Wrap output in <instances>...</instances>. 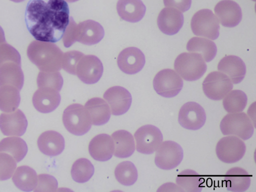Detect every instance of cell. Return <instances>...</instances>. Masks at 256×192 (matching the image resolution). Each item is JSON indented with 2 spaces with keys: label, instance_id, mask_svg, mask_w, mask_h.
<instances>
[{
  "label": "cell",
  "instance_id": "cell-1",
  "mask_svg": "<svg viewBox=\"0 0 256 192\" xmlns=\"http://www.w3.org/2000/svg\"><path fill=\"white\" fill-rule=\"evenodd\" d=\"M69 7L64 0H30L24 21L34 38L54 43L63 37L69 23Z\"/></svg>",
  "mask_w": 256,
  "mask_h": 192
},
{
  "label": "cell",
  "instance_id": "cell-2",
  "mask_svg": "<svg viewBox=\"0 0 256 192\" xmlns=\"http://www.w3.org/2000/svg\"><path fill=\"white\" fill-rule=\"evenodd\" d=\"M103 27L98 22L87 20L76 24L70 17L68 24L62 37L64 45L70 47L76 41L90 45L98 43L104 37Z\"/></svg>",
  "mask_w": 256,
  "mask_h": 192
},
{
  "label": "cell",
  "instance_id": "cell-3",
  "mask_svg": "<svg viewBox=\"0 0 256 192\" xmlns=\"http://www.w3.org/2000/svg\"><path fill=\"white\" fill-rule=\"evenodd\" d=\"M174 68L184 80L193 81L203 76L207 66L200 54L184 52L179 54L175 59Z\"/></svg>",
  "mask_w": 256,
  "mask_h": 192
},
{
  "label": "cell",
  "instance_id": "cell-4",
  "mask_svg": "<svg viewBox=\"0 0 256 192\" xmlns=\"http://www.w3.org/2000/svg\"><path fill=\"white\" fill-rule=\"evenodd\" d=\"M62 122L66 129L76 136H82L90 129L92 121L84 106L72 104L68 106L62 114Z\"/></svg>",
  "mask_w": 256,
  "mask_h": 192
},
{
  "label": "cell",
  "instance_id": "cell-5",
  "mask_svg": "<svg viewBox=\"0 0 256 192\" xmlns=\"http://www.w3.org/2000/svg\"><path fill=\"white\" fill-rule=\"evenodd\" d=\"M220 127L223 135L234 136L244 140L251 138L254 131L252 122L244 112L226 114L222 120Z\"/></svg>",
  "mask_w": 256,
  "mask_h": 192
},
{
  "label": "cell",
  "instance_id": "cell-6",
  "mask_svg": "<svg viewBox=\"0 0 256 192\" xmlns=\"http://www.w3.org/2000/svg\"><path fill=\"white\" fill-rule=\"evenodd\" d=\"M190 26L194 34L215 40L219 36L220 25L217 17L208 9L196 12L192 17Z\"/></svg>",
  "mask_w": 256,
  "mask_h": 192
},
{
  "label": "cell",
  "instance_id": "cell-7",
  "mask_svg": "<svg viewBox=\"0 0 256 192\" xmlns=\"http://www.w3.org/2000/svg\"><path fill=\"white\" fill-rule=\"evenodd\" d=\"M183 86V81L174 70L164 69L159 71L153 80V87L156 92L166 98L177 95Z\"/></svg>",
  "mask_w": 256,
  "mask_h": 192
},
{
  "label": "cell",
  "instance_id": "cell-8",
  "mask_svg": "<svg viewBox=\"0 0 256 192\" xmlns=\"http://www.w3.org/2000/svg\"><path fill=\"white\" fill-rule=\"evenodd\" d=\"M246 151V146L244 141L238 137L232 135L220 139L216 148L218 159L227 164L236 163L241 160Z\"/></svg>",
  "mask_w": 256,
  "mask_h": 192
},
{
  "label": "cell",
  "instance_id": "cell-9",
  "mask_svg": "<svg viewBox=\"0 0 256 192\" xmlns=\"http://www.w3.org/2000/svg\"><path fill=\"white\" fill-rule=\"evenodd\" d=\"M202 87L208 98L212 100H220L232 90L233 84L225 74L220 71H213L205 78Z\"/></svg>",
  "mask_w": 256,
  "mask_h": 192
},
{
  "label": "cell",
  "instance_id": "cell-10",
  "mask_svg": "<svg viewBox=\"0 0 256 192\" xmlns=\"http://www.w3.org/2000/svg\"><path fill=\"white\" fill-rule=\"evenodd\" d=\"M134 137L137 151L146 155L156 151L163 140L160 130L152 125L142 126L136 131Z\"/></svg>",
  "mask_w": 256,
  "mask_h": 192
},
{
  "label": "cell",
  "instance_id": "cell-11",
  "mask_svg": "<svg viewBox=\"0 0 256 192\" xmlns=\"http://www.w3.org/2000/svg\"><path fill=\"white\" fill-rule=\"evenodd\" d=\"M156 151L154 162L162 170H169L176 168L184 157L181 146L172 141L162 142Z\"/></svg>",
  "mask_w": 256,
  "mask_h": 192
},
{
  "label": "cell",
  "instance_id": "cell-12",
  "mask_svg": "<svg viewBox=\"0 0 256 192\" xmlns=\"http://www.w3.org/2000/svg\"><path fill=\"white\" fill-rule=\"evenodd\" d=\"M101 61L94 55H83L76 67V75L84 83L92 84L96 83L103 73Z\"/></svg>",
  "mask_w": 256,
  "mask_h": 192
},
{
  "label": "cell",
  "instance_id": "cell-13",
  "mask_svg": "<svg viewBox=\"0 0 256 192\" xmlns=\"http://www.w3.org/2000/svg\"><path fill=\"white\" fill-rule=\"evenodd\" d=\"M206 120L204 109L195 102H188L180 108L178 116V121L183 128L196 130L201 128Z\"/></svg>",
  "mask_w": 256,
  "mask_h": 192
},
{
  "label": "cell",
  "instance_id": "cell-14",
  "mask_svg": "<svg viewBox=\"0 0 256 192\" xmlns=\"http://www.w3.org/2000/svg\"><path fill=\"white\" fill-rule=\"evenodd\" d=\"M103 97L110 106L112 114L116 116L126 113L132 104L131 94L128 90L121 86H116L108 88Z\"/></svg>",
  "mask_w": 256,
  "mask_h": 192
},
{
  "label": "cell",
  "instance_id": "cell-15",
  "mask_svg": "<svg viewBox=\"0 0 256 192\" xmlns=\"http://www.w3.org/2000/svg\"><path fill=\"white\" fill-rule=\"evenodd\" d=\"M28 121L20 109L0 115V129L6 136H21L25 133Z\"/></svg>",
  "mask_w": 256,
  "mask_h": 192
},
{
  "label": "cell",
  "instance_id": "cell-16",
  "mask_svg": "<svg viewBox=\"0 0 256 192\" xmlns=\"http://www.w3.org/2000/svg\"><path fill=\"white\" fill-rule=\"evenodd\" d=\"M145 61L144 55L140 49L130 47L120 53L117 63L119 68L124 73L134 74L142 69Z\"/></svg>",
  "mask_w": 256,
  "mask_h": 192
},
{
  "label": "cell",
  "instance_id": "cell-17",
  "mask_svg": "<svg viewBox=\"0 0 256 192\" xmlns=\"http://www.w3.org/2000/svg\"><path fill=\"white\" fill-rule=\"evenodd\" d=\"M214 12L220 23L227 27H233L239 24L242 18L240 5L232 0H222L214 8Z\"/></svg>",
  "mask_w": 256,
  "mask_h": 192
},
{
  "label": "cell",
  "instance_id": "cell-18",
  "mask_svg": "<svg viewBox=\"0 0 256 192\" xmlns=\"http://www.w3.org/2000/svg\"><path fill=\"white\" fill-rule=\"evenodd\" d=\"M183 23V14L173 7L164 8L160 11L157 19L158 26L160 30L168 35L178 33Z\"/></svg>",
  "mask_w": 256,
  "mask_h": 192
},
{
  "label": "cell",
  "instance_id": "cell-19",
  "mask_svg": "<svg viewBox=\"0 0 256 192\" xmlns=\"http://www.w3.org/2000/svg\"><path fill=\"white\" fill-rule=\"evenodd\" d=\"M88 151L91 157L96 161L104 162L110 160L114 151L112 137L106 134L96 136L89 143Z\"/></svg>",
  "mask_w": 256,
  "mask_h": 192
},
{
  "label": "cell",
  "instance_id": "cell-20",
  "mask_svg": "<svg viewBox=\"0 0 256 192\" xmlns=\"http://www.w3.org/2000/svg\"><path fill=\"white\" fill-rule=\"evenodd\" d=\"M218 69L226 75L234 84L240 83L246 73V66L242 60L235 55H228L218 62Z\"/></svg>",
  "mask_w": 256,
  "mask_h": 192
},
{
  "label": "cell",
  "instance_id": "cell-21",
  "mask_svg": "<svg viewBox=\"0 0 256 192\" xmlns=\"http://www.w3.org/2000/svg\"><path fill=\"white\" fill-rule=\"evenodd\" d=\"M40 151L48 156H56L60 154L64 148V140L58 132L47 131L42 133L37 141Z\"/></svg>",
  "mask_w": 256,
  "mask_h": 192
},
{
  "label": "cell",
  "instance_id": "cell-22",
  "mask_svg": "<svg viewBox=\"0 0 256 192\" xmlns=\"http://www.w3.org/2000/svg\"><path fill=\"white\" fill-rule=\"evenodd\" d=\"M116 10L124 20L136 22L144 16L146 7L141 0H118Z\"/></svg>",
  "mask_w": 256,
  "mask_h": 192
},
{
  "label": "cell",
  "instance_id": "cell-23",
  "mask_svg": "<svg viewBox=\"0 0 256 192\" xmlns=\"http://www.w3.org/2000/svg\"><path fill=\"white\" fill-rule=\"evenodd\" d=\"M60 102L58 91L54 89L37 91L32 99V103L37 111L43 113H50L54 110Z\"/></svg>",
  "mask_w": 256,
  "mask_h": 192
},
{
  "label": "cell",
  "instance_id": "cell-24",
  "mask_svg": "<svg viewBox=\"0 0 256 192\" xmlns=\"http://www.w3.org/2000/svg\"><path fill=\"white\" fill-rule=\"evenodd\" d=\"M84 107L90 116L92 124L100 126L106 124L110 117V110L108 103L102 99L94 97L89 99Z\"/></svg>",
  "mask_w": 256,
  "mask_h": 192
},
{
  "label": "cell",
  "instance_id": "cell-25",
  "mask_svg": "<svg viewBox=\"0 0 256 192\" xmlns=\"http://www.w3.org/2000/svg\"><path fill=\"white\" fill-rule=\"evenodd\" d=\"M224 182L228 191L244 192L250 186V177L246 171L240 167H234L225 174Z\"/></svg>",
  "mask_w": 256,
  "mask_h": 192
},
{
  "label": "cell",
  "instance_id": "cell-26",
  "mask_svg": "<svg viewBox=\"0 0 256 192\" xmlns=\"http://www.w3.org/2000/svg\"><path fill=\"white\" fill-rule=\"evenodd\" d=\"M114 146V155L120 158L130 156L134 152L135 144L132 135L124 130H120L112 135Z\"/></svg>",
  "mask_w": 256,
  "mask_h": 192
},
{
  "label": "cell",
  "instance_id": "cell-27",
  "mask_svg": "<svg viewBox=\"0 0 256 192\" xmlns=\"http://www.w3.org/2000/svg\"><path fill=\"white\" fill-rule=\"evenodd\" d=\"M12 181L20 190L24 192L33 191L38 182L36 172L27 166L18 167L14 171Z\"/></svg>",
  "mask_w": 256,
  "mask_h": 192
},
{
  "label": "cell",
  "instance_id": "cell-28",
  "mask_svg": "<svg viewBox=\"0 0 256 192\" xmlns=\"http://www.w3.org/2000/svg\"><path fill=\"white\" fill-rule=\"evenodd\" d=\"M186 49L200 54L205 61H212L216 56L217 47L214 42L202 37H194L186 44Z\"/></svg>",
  "mask_w": 256,
  "mask_h": 192
},
{
  "label": "cell",
  "instance_id": "cell-29",
  "mask_svg": "<svg viewBox=\"0 0 256 192\" xmlns=\"http://www.w3.org/2000/svg\"><path fill=\"white\" fill-rule=\"evenodd\" d=\"M28 146L25 141L20 138L10 137L3 139L0 142V152L7 153L19 162L27 154Z\"/></svg>",
  "mask_w": 256,
  "mask_h": 192
},
{
  "label": "cell",
  "instance_id": "cell-30",
  "mask_svg": "<svg viewBox=\"0 0 256 192\" xmlns=\"http://www.w3.org/2000/svg\"><path fill=\"white\" fill-rule=\"evenodd\" d=\"M204 182L200 175L196 171L186 169L180 173L176 178V183L183 191L200 192L202 190V185Z\"/></svg>",
  "mask_w": 256,
  "mask_h": 192
},
{
  "label": "cell",
  "instance_id": "cell-31",
  "mask_svg": "<svg viewBox=\"0 0 256 192\" xmlns=\"http://www.w3.org/2000/svg\"><path fill=\"white\" fill-rule=\"evenodd\" d=\"M248 102L246 93L240 90L230 91L224 98L222 105L224 110L229 113L242 112Z\"/></svg>",
  "mask_w": 256,
  "mask_h": 192
},
{
  "label": "cell",
  "instance_id": "cell-32",
  "mask_svg": "<svg viewBox=\"0 0 256 192\" xmlns=\"http://www.w3.org/2000/svg\"><path fill=\"white\" fill-rule=\"evenodd\" d=\"M116 180L126 186L132 185L138 179V171L134 164L130 161H124L117 165L114 170Z\"/></svg>",
  "mask_w": 256,
  "mask_h": 192
},
{
  "label": "cell",
  "instance_id": "cell-33",
  "mask_svg": "<svg viewBox=\"0 0 256 192\" xmlns=\"http://www.w3.org/2000/svg\"><path fill=\"white\" fill-rule=\"evenodd\" d=\"M94 171V166L88 160L80 158L72 164L70 173L72 177L75 182L84 183L91 178Z\"/></svg>",
  "mask_w": 256,
  "mask_h": 192
},
{
  "label": "cell",
  "instance_id": "cell-34",
  "mask_svg": "<svg viewBox=\"0 0 256 192\" xmlns=\"http://www.w3.org/2000/svg\"><path fill=\"white\" fill-rule=\"evenodd\" d=\"M20 102L18 93L11 90H0V110L5 113L14 111Z\"/></svg>",
  "mask_w": 256,
  "mask_h": 192
},
{
  "label": "cell",
  "instance_id": "cell-35",
  "mask_svg": "<svg viewBox=\"0 0 256 192\" xmlns=\"http://www.w3.org/2000/svg\"><path fill=\"white\" fill-rule=\"evenodd\" d=\"M16 162L10 155L0 152V180L9 179L14 173Z\"/></svg>",
  "mask_w": 256,
  "mask_h": 192
},
{
  "label": "cell",
  "instance_id": "cell-36",
  "mask_svg": "<svg viewBox=\"0 0 256 192\" xmlns=\"http://www.w3.org/2000/svg\"><path fill=\"white\" fill-rule=\"evenodd\" d=\"M83 55L82 53L76 50L64 53L62 56V67L68 73L76 75V65Z\"/></svg>",
  "mask_w": 256,
  "mask_h": 192
},
{
  "label": "cell",
  "instance_id": "cell-37",
  "mask_svg": "<svg viewBox=\"0 0 256 192\" xmlns=\"http://www.w3.org/2000/svg\"><path fill=\"white\" fill-rule=\"evenodd\" d=\"M58 182L53 176L40 174L38 176V182L34 192H54L58 189Z\"/></svg>",
  "mask_w": 256,
  "mask_h": 192
},
{
  "label": "cell",
  "instance_id": "cell-38",
  "mask_svg": "<svg viewBox=\"0 0 256 192\" xmlns=\"http://www.w3.org/2000/svg\"><path fill=\"white\" fill-rule=\"evenodd\" d=\"M166 7H173L182 12L188 10L190 7L192 0H163Z\"/></svg>",
  "mask_w": 256,
  "mask_h": 192
},
{
  "label": "cell",
  "instance_id": "cell-39",
  "mask_svg": "<svg viewBox=\"0 0 256 192\" xmlns=\"http://www.w3.org/2000/svg\"><path fill=\"white\" fill-rule=\"evenodd\" d=\"M68 2H73L78 1V0H65Z\"/></svg>",
  "mask_w": 256,
  "mask_h": 192
},
{
  "label": "cell",
  "instance_id": "cell-40",
  "mask_svg": "<svg viewBox=\"0 0 256 192\" xmlns=\"http://www.w3.org/2000/svg\"><path fill=\"white\" fill-rule=\"evenodd\" d=\"M12 0L14 1H21L23 0Z\"/></svg>",
  "mask_w": 256,
  "mask_h": 192
}]
</instances>
